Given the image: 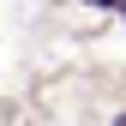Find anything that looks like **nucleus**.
<instances>
[{
  "label": "nucleus",
  "instance_id": "f257e3e1",
  "mask_svg": "<svg viewBox=\"0 0 126 126\" xmlns=\"http://www.w3.org/2000/svg\"><path fill=\"white\" fill-rule=\"evenodd\" d=\"M90 6H120V0H90Z\"/></svg>",
  "mask_w": 126,
  "mask_h": 126
},
{
  "label": "nucleus",
  "instance_id": "f03ea898",
  "mask_svg": "<svg viewBox=\"0 0 126 126\" xmlns=\"http://www.w3.org/2000/svg\"><path fill=\"white\" fill-rule=\"evenodd\" d=\"M114 126H126V114H120V120H114Z\"/></svg>",
  "mask_w": 126,
  "mask_h": 126
},
{
  "label": "nucleus",
  "instance_id": "7ed1b4c3",
  "mask_svg": "<svg viewBox=\"0 0 126 126\" xmlns=\"http://www.w3.org/2000/svg\"><path fill=\"white\" fill-rule=\"evenodd\" d=\"M120 12H126V6H120Z\"/></svg>",
  "mask_w": 126,
  "mask_h": 126
}]
</instances>
